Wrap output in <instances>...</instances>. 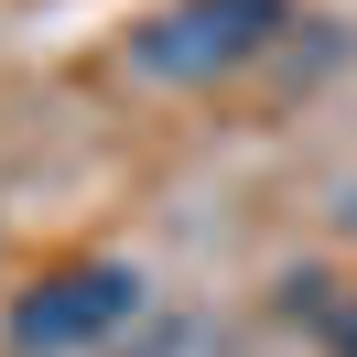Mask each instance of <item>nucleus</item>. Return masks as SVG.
Here are the masks:
<instances>
[{
  "mask_svg": "<svg viewBox=\"0 0 357 357\" xmlns=\"http://www.w3.org/2000/svg\"><path fill=\"white\" fill-rule=\"evenodd\" d=\"M141 314V271L130 260H66L11 303V357H87Z\"/></svg>",
  "mask_w": 357,
  "mask_h": 357,
  "instance_id": "nucleus-2",
  "label": "nucleus"
},
{
  "mask_svg": "<svg viewBox=\"0 0 357 357\" xmlns=\"http://www.w3.org/2000/svg\"><path fill=\"white\" fill-rule=\"evenodd\" d=\"M292 314H314L325 357H357V292H335V282H292Z\"/></svg>",
  "mask_w": 357,
  "mask_h": 357,
  "instance_id": "nucleus-3",
  "label": "nucleus"
},
{
  "mask_svg": "<svg viewBox=\"0 0 357 357\" xmlns=\"http://www.w3.org/2000/svg\"><path fill=\"white\" fill-rule=\"evenodd\" d=\"M282 33H292V0H174L130 33V66L152 87H217V76L260 66Z\"/></svg>",
  "mask_w": 357,
  "mask_h": 357,
  "instance_id": "nucleus-1",
  "label": "nucleus"
}]
</instances>
